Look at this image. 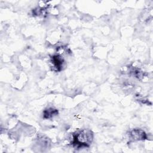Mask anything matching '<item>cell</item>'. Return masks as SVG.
<instances>
[{"mask_svg": "<svg viewBox=\"0 0 153 153\" xmlns=\"http://www.w3.org/2000/svg\"><path fill=\"white\" fill-rule=\"evenodd\" d=\"M93 140V133L90 129H82L74 133L72 135L71 145L76 149L88 148Z\"/></svg>", "mask_w": 153, "mask_h": 153, "instance_id": "1", "label": "cell"}, {"mask_svg": "<svg viewBox=\"0 0 153 153\" xmlns=\"http://www.w3.org/2000/svg\"><path fill=\"white\" fill-rule=\"evenodd\" d=\"M128 138L131 141H140L147 139V134L141 128H133L128 132Z\"/></svg>", "mask_w": 153, "mask_h": 153, "instance_id": "2", "label": "cell"}, {"mask_svg": "<svg viewBox=\"0 0 153 153\" xmlns=\"http://www.w3.org/2000/svg\"><path fill=\"white\" fill-rule=\"evenodd\" d=\"M58 114H59V111L57 109L53 107L47 108L43 111L42 118L45 120L51 119L56 117V115H57Z\"/></svg>", "mask_w": 153, "mask_h": 153, "instance_id": "6", "label": "cell"}, {"mask_svg": "<svg viewBox=\"0 0 153 153\" xmlns=\"http://www.w3.org/2000/svg\"><path fill=\"white\" fill-rule=\"evenodd\" d=\"M50 63L53 70L60 72L63 69L65 64L64 59L60 54H55L50 57Z\"/></svg>", "mask_w": 153, "mask_h": 153, "instance_id": "3", "label": "cell"}, {"mask_svg": "<svg viewBox=\"0 0 153 153\" xmlns=\"http://www.w3.org/2000/svg\"><path fill=\"white\" fill-rule=\"evenodd\" d=\"M129 72L130 75L133 76L134 77L137 78L139 80H142L146 76V73L142 71L140 69L135 68L133 66H131L129 69Z\"/></svg>", "mask_w": 153, "mask_h": 153, "instance_id": "5", "label": "cell"}, {"mask_svg": "<svg viewBox=\"0 0 153 153\" xmlns=\"http://www.w3.org/2000/svg\"><path fill=\"white\" fill-rule=\"evenodd\" d=\"M36 143L39 147H40V149H47L51 145V142L49 138L42 135L38 136L36 138Z\"/></svg>", "mask_w": 153, "mask_h": 153, "instance_id": "4", "label": "cell"}]
</instances>
